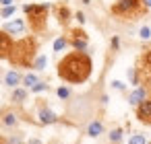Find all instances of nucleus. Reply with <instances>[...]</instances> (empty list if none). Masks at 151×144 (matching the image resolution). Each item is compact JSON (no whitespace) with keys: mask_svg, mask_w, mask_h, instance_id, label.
<instances>
[{"mask_svg":"<svg viewBox=\"0 0 151 144\" xmlns=\"http://www.w3.org/2000/svg\"><path fill=\"white\" fill-rule=\"evenodd\" d=\"M40 119H42V123H54L56 121V115L50 109H42L40 111Z\"/></svg>","mask_w":151,"mask_h":144,"instance_id":"11","label":"nucleus"},{"mask_svg":"<svg viewBox=\"0 0 151 144\" xmlns=\"http://www.w3.org/2000/svg\"><path fill=\"white\" fill-rule=\"evenodd\" d=\"M73 45L77 50H85L87 48V39H73Z\"/></svg>","mask_w":151,"mask_h":144,"instance_id":"18","label":"nucleus"},{"mask_svg":"<svg viewBox=\"0 0 151 144\" xmlns=\"http://www.w3.org/2000/svg\"><path fill=\"white\" fill-rule=\"evenodd\" d=\"M11 2H13V0H0V4H4V6H13Z\"/></svg>","mask_w":151,"mask_h":144,"instance_id":"28","label":"nucleus"},{"mask_svg":"<svg viewBox=\"0 0 151 144\" xmlns=\"http://www.w3.org/2000/svg\"><path fill=\"white\" fill-rule=\"evenodd\" d=\"M137 117H139L143 123H149V126H151V99H145L143 103H139V107H137Z\"/></svg>","mask_w":151,"mask_h":144,"instance_id":"6","label":"nucleus"},{"mask_svg":"<svg viewBox=\"0 0 151 144\" xmlns=\"http://www.w3.org/2000/svg\"><path fill=\"white\" fill-rule=\"evenodd\" d=\"M120 138H122V132H120V130H114V132L110 134V140H112V142H118Z\"/></svg>","mask_w":151,"mask_h":144,"instance_id":"20","label":"nucleus"},{"mask_svg":"<svg viewBox=\"0 0 151 144\" xmlns=\"http://www.w3.org/2000/svg\"><path fill=\"white\" fill-rule=\"evenodd\" d=\"M4 123H6V126H15V123H17V119H15V115H13V113H9V115L4 117Z\"/></svg>","mask_w":151,"mask_h":144,"instance_id":"21","label":"nucleus"},{"mask_svg":"<svg viewBox=\"0 0 151 144\" xmlns=\"http://www.w3.org/2000/svg\"><path fill=\"white\" fill-rule=\"evenodd\" d=\"M25 15H27V21H29V27L40 33L46 29V19H48V4H25L23 6Z\"/></svg>","mask_w":151,"mask_h":144,"instance_id":"3","label":"nucleus"},{"mask_svg":"<svg viewBox=\"0 0 151 144\" xmlns=\"http://www.w3.org/2000/svg\"><path fill=\"white\" fill-rule=\"evenodd\" d=\"M56 15H58V21L62 23V25H66L68 23V19H70V11L62 4V6H56Z\"/></svg>","mask_w":151,"mask_h":144,"instance_id":"9","label":"nucleus"},{"mask_svg":"<svg viewBox=\"0 0 151 144\" xmlns=\"http://www.w3.org/2000/svg\"><path fill=\"white\" fill-rule=\"evenodd\" d=\"M143 4H145V6L149 9V6H151V0H143Z\"/></svg>","mask_w":151,"mask_h":144,"instance_id":"30","label":"nucleus"},{"mask_svg":"<svg viewBox=\"0 0 151 144\" xmlns=\"http://www.w3.org/2000/svg\"><path fill=\"white\" fill-rule=\"evenodd\" d=\"M112 84H114V87H116V89H124V84H122V82H120V80H114V82H112Z\"/></svg>","mask_w":151,"mask_h":144,"instance_id":"27","label":"nucleus"},{"mask_svg":"<svg viewBox=\"0 0 151 144\" xmlns=\"http://www.w3.org/2000/svg\"><path fill=\"white\" fill-rule=\"evenodd\" d=\"M15 13V6H4V11H2V17H11Z\"/></svg>","mask_w":151,"mask_h":144,"instance_id":"23","label":"nucleus"},{"mask_svg":"<svg viewBox=\"0 0 151 144\" xmlns=\"http://www.w3.org/2000/svg\"><path fill=\"white\" fill-rule=\"evenodd\" d=\"M128 144H147V140H145V136H143V134H134V136H130Z\"/></svg>","mask_w":151,"mask_h":144,"instance_id":"14","label":"nucleus"},{"mask_svg":"<svg viewBox=\"0 0 151 144\" xmlns=\"http://www.w3.org/2000/svg\"><path fill=\"white\" fill-rule=\"evenodd\" d=\"M23 82H25L27 87H31V89H33V87L37 84V76H35V74H27V76L23 78Z\"/></svg>","mask_w":151,"mask_h":144,"instance_id":"15","label":"nucleus"},{"mask_svg":"<svg viewBox=\"0 0 151 144\" xmlns=\"http://www.w3.org/2000/svg\"><path fill=\"white\" fill-rule=\"evenodd\" d=\"M44 89H46V84H44V82H37L31 91H33V93H40V91H44Z\"/></svg>","mask_w":151,"mask_h":144,"instance_id":"24","label":"nucleus"},{"mask_svg":"<svg viewBox=\"0 0 151 144\" xmlns=\"http://www.w3.org/2000/svg\"><path fill=\"white\" fill-rule=\"evenodd\" d=\"M145 89H137V91H132L130 93V97H128V101L132 103V105H139V103H143L145 101Z\"/></svg>","mask_w":151,"mask_h":144,"instance_id":"8","label":"nucleus"},{"mask_svg":"<svg viewBox=\"0 0 151 144\" xmlns=\"http://www.w3.org/2000/svg\"><path fill=\"white\" fill-rule=\"evenodd\" d=\"M91 74V58L83 52H73L64 56L58 64V76L66 82H85Z\"/></svg>","mask_w":151,"mask_h":144,"instance_id":"1","label":"nucleus"},{"mask_svg":"<svg viewBox=\"0 0 151 144\" xmlns=\"http://www.w3.org/2000/svg\"><path fill=\"white\" fill-rule=\"evenodd\" d=\"M35 50H37L35 39H33V37H23V39L15 41L9 60H11V64H15V66H31V62H33V58H35Z\"/></svg>","mask_w":151,"mask_h":144,"instance_id":"2","label":"nucleus"},{"mask_svg":"<svg viewBox=\"0 0 151 144\" xmlns=\"http://www.w3.org/2000/svg\"><path fill=\"white\" fill-rule=\"evenodd\" d=\"M29 144H42V142H40L37 138H33V140H29Z\"/></svg>","mask_w":151,"mask_h":144,"instance_id":"29","label":"nucleus"},{"mask_svg":"<svg viewBox=\"0 0 151 144\" xmlns=\"http://www.w3.org/2000/svg\"><path fill=\"white\" fill-rule=\"evenodd\" d=\"M13 45H15V41H13L11 33L0 31V58H9L13 52Z\"/></svg>","mask_w":151,"mask_h":144,"instance_id":"5","label":"nucleus"},{"mask_svg":"<svg viewBox=\"0 0 151 144\" xmlns=\"http://www.w3.org/2000/svg\"><path fill=\"white\" fill-rule=\"evenodd\" d=\"M4 80H6V84H9V87H15V84H17L19 80H21V76H19L17 72H9Z\"/></svg>","mask_w":151,"mask_h":144,"instance_id":"13","label":"nucleus"},{"mask_svg":"<svg viewBox=\"0 0 151 144\" xmlns=\"http://www.w3.org/2000/svg\"><path fill=\"white\" fill-rule=\"evenodd\" d=\"M141 37H143V39H149V37H151V29H149V27H143V29H141Z\"/></svg>","mask_w":151,"mask_h":144,"instance_id":"22","label":"nucleus"},{"mask_svg":"<svg viewBox=\"0 0 151 144\" xmlns=\"http://www.w3.org/2000/svg\"><path fill=\"white\" fill-rule=\"evenodd\" d=\"M25 97H27V93L21 91V89H17L15 95H13V101H15V103H21V101H25Z\"/></svg>","mask_w":151,"mask_h":144,"instance_id":"16","label":"nucleus"},{"mask_svg":"<svg viewBox=\"0 0 151 144\" xmlns=\"http://www.w3.org/2000/svg\"><path fill=\"white\" fill-rule=\"evenodd\" d=\"M23 29H25V23H23L21 19H15V21H11V23L4 25V31L11 33V35H13V33H21Z\"/></svg>","mask_w":151,"mask_h":144,"instance_id":"7","label":"nucleus"},{"mask_svg":"<svg viewBox=\"0 0 151 144\" xmlns=\"http://www.w3.org/2000/svg\"><path fill=\"white\" fill-rule=\"evenodd\" d=\"M141 70H145V72L151 74V50H147V52L141 56Z\"/></svg>","mask_w":151,"mask_h":144,"instance_id":"10","label":"nucleus"},{"mask_svg":"<svg viewBox=\"0 0 151 144\" xmlns=\"http://www.w3.org/2000/svg\"><path fill=\"white\" fill-rule=\"evenodd\" d=\"M77 19H79V23H85V15L83 13H77Z\"/></svg>","mask_w":151,"mask_h":144,"instance_id":"26","label":"nucleus"},{"mask_svg":"<svg viewBox=\"0 0 151 144\" xmlns=\"http://www.w3.org/2000/svg\"><path fill=\"white\" fill-rule=\"evenodd\" d=\"M101 130H104V128H101V123H99V121H93V123H89L87 134H89L91 138H95V136H99V134H101Z\"/></svg>","mask_w":151,"mask_h":144,"instance_id":"12","label":"nucleus"},{"mask_svg":"<svg viewBox=\"0 0 151 144\" xmlns=\"http://www.w3.org/2000/svg\"><path fill=\"white\" fill-rule=\"evenodd\" d=\"M35 68H37V70H44V68H46V58H44V56H40V58L35 60Z\"/></svg>","mask_w":151,"mask_h":144,"instance_id":"19","label":"nucleus"},{"mask_svg":"<svg viewBox=\"0 0 151 144\" xmlns=\"http://www.w3.org/2000/svg\"><path fill=\"white\" fill-rule=\"evenodd\" d=\"M143 2L141 0H118V2L112 6V13L118 15V17H137L143 13Z\"/></svg>","mask_w":151,"mask_h":144,"instance_id":"4","label":"nucleus"},{"mask_svg":"<svg viewBox=\"0 0 151 144\" xmlns=\"http://www.w3.org/2000/svg\"><path fill=\"white\" fill-rule=\"evenodd\" d=\"M64 48H66V39H64V37H60V39L54 41V52H60V50H64Z\"/></svg>","mask_w":151,"mask_h":144,"instance_id":"17","label":"nucleus"},{"mask_svg":"<svg viewBox=\"0 0 151 144\" xmlns=\"http://www.w3.org/2000/svg\"><path fill=\"white\" fill-rule=\"evenodd\" d=\"M58 97L66 99V97H68V89H64V87H62V89H58Z\"/></svg>","mask_w":151,"mask_h":144,"instance_id":"25","label":"nucleus"}]
</instances>
